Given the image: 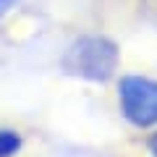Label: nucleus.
<instances>
[{"label": "nucleus", "instance_id": "nucleus-5", "mask_svg": "<svg viewBox=\"0 0 157 157\" xmlns=\"http://www.w3.org/2000/svg\"><path fill=\"white\" fill-rule=\"evenodd\" d=\"M16 3H18V0H0V18L6 16V13L11 11V8L16 6Z\"/></svg>", "mask_w": 157, "mask_h": 157}, {"label": "nucleus", "instance_id": "nucleus-3", "mask_svg": "<svg viewBox=\"0 0 157 157\" xmlns=\"http://www.w3.org/2000/svg\"><path fill=\"white\" fill-rule=\"evenodd\" d=\"M21 149V136L13 131H0V157H11Z\"/></svg>", "mask_w": 157, "mask_h": 157}, {"label": "nucleus", "instance_id": "nucleus-4", "mask_svg": "<svg viewBox=\"0 0 157 157\" xmlns=\"http://www.w3.org/2000/svg\"><path fill=\"white\" fill-rule=\"evenodd\" d=\"M139 11H141V16H144V21L157 29V0H141Z\"/></svg>", "mask_w": 157, "mask_h": 157}, {"label": "nucleus", "instance_id": "nucleus-6", "mask_svg": "<svg viewBox=\"0 0 157 157\" xmlns=\"http://www.w3.org/2000/svg\"><path fill=\"white\" fill-rule=\"evenodd\" d=\"M147 147H149L152 157H157V131H155V134H152V139H149V144H147Z\"/></svg>", "mask_w": 157, "mask_h": 157}, {"label": "nucleus", "instance_id": "nucleus-1", "mask_svg": "<svg viewBox=\"0 0 157 157\" xmlns=\"http://www.w3.org/2000/svg\"><path fill=\"white\" fill-rule=\"evenodd\" d=\"M121 50L110 37L102 34H89L78 37L63 55V71L73 78L92 81V84H105L115 73Z\"/></svg>", "mask_w": 157, "mask_h": 157}, {"label": "nucleus", "instance_id": "nucleus-2", "mask_svg": "<svg viewBox=\"0 0 157 157\" xmlns=\"http://www.w3.org/2000/svg\"><path fill=\"white\" fill-rule=\"evenodd\" d=\"M118 97L128 123L139 128L157 126V81L147 76H123L118 84Z\"/></svg>", "mask_w": 157, "mask_h": 157}]
</instances>
